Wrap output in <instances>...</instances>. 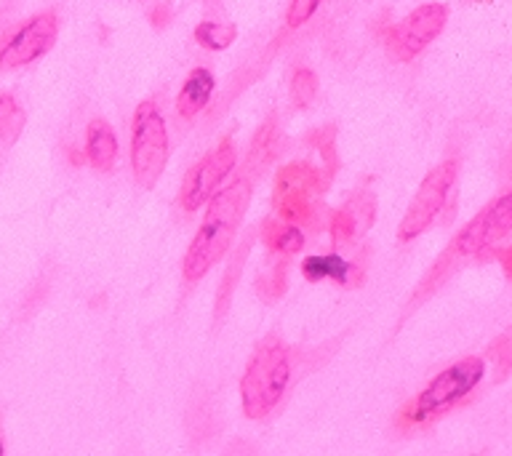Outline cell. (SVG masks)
<instances>
[{"instance_id": "6da1fadb", "label": "cell", "mask_w": 512, "mask_h": 456, "mask_svg": "<svg viewBox=\"0 0 512 456\" xmlns=\"http://www.w3.org/2000/svg\"><path fill=\"white\" fill-rule=\"evenodd\" d=\"M512 232V192H504L494 203L480 208L478 214L472 216L470 224H464L462 230L456 232V238L443 248V254L435 259L432 270L419 280L414 296L408 299L406 315L416 310V304L430 299L451 275L462 270L470 259H488V256L499 254L502 240Z\"/></svg>"}, {"instance_id": "7a4b0ae2", "label": "cell", "mask_w": 512, "mask_h": 456, "mask_svg": "<svg viewBox=\"0 0 512 456\" xmlns=\"http://www.w3.org/2000/svg\"><path fill=\"white\" fill-rule=\"evenodd\" d=\"M251 190H254V176L243 171L235 182L222 187L208 200L206 216L184 254L182 272L187 283H198L230 251L251 203Z\"/></svg>"}, {"instance_id": "3957f363", "label": "cell", "mask_w": 512, "mask_h": 456, "mask_svg": "<svg viewBox=\"0 0 512 456\" xmlns=\"http://www.w3.org/2000/svg\"><path fill=\"white\" fill-rule=\"evenodd\" d=\"M483 374H486V360L478 358V355L456 360L454 366L440 371L411 403L400 408L398 427L400 430H414V427H424V424L440 419L478 387Z\"/></svg>"}, {"instance_id": "277c9868", "label": "cell", "mask_w": 512, "mask_h": 456, "mask_svg": "<svg viewBox=\"0 0 512 456\" xmlns=\"http://www.w3.org/2000/svg\"><path fill=\"white\" fill-rule=\"evenodd\" d=\"M291 379L288 347L280 336H264L240 379V400L248 419H264L275 411Z\"/></svg>"}, {"instance_id": "5b68a950", "label": "cell", "mask_w": 512, "mask_h": 456, "mask_svg": "<svg viewBox=\"0 0 512 456\" xmlns=\"http://www.w3.org/2000/svg\"><path fill=\"white\" fill-rule=\"evenodd\" d=\"M328 184L331 182L323 174V168L312 166L310 160L288 163L275 176L272 208L280 219L315 230L323 214V203L318 198L328 190Z\"/></svg>"}, {"instance_id": "8992f818", "label": "cell", "mask_w": 512, "mask_h": 456, "mask_svg": "<svg viewBox=\"0 0 512 456\" xmlns=\"http://www.w3.org/2000/svg\"><path fill=\"white\" fill-rule=\"evenodd\" d=\"M168 163L166 120L155 102H142L131 123V168L139 187L152 190Z\"/></svg>"}, {"instance_id": "52a82bcc", "label": "cell", "mask_w": 512, "mask_h": 456, "mask_svg": "<svg viewBox=\"0 0 512 456\" xmlns=\"http://www.w3.org/2000/svg\"><path fill=\"white\" fill-rule=\"evenodd\" d=\"M456 174H459V160L448 158L424 176L414 200H411V206H408L406 216H403V222L398 227L400 243H411L414 238H419L438 219V214L446 206L448 192L454 187Z\"/></svg>"}, {"instance_id": "ba28073f", "label": "cell", "mask_w": 512, "mask_h": 456, "mask_svg": "<svg viewBox=\"0 0 512 456\" xmlns=\"http://www.w3.org/2000/svg\"><path fill=\"white\" fill-rule=\"evenodd\" d=\"M448 22V6L443 3H424L414 8L403 22L392 24L384 32V46L390 51L392 59L398 62H411L438 38Z\"/></svg>"}, {"instance_id": "9c48e42d", "label": "cell", "mask_w": 512, "mask_h": 456, "mask_svg": "<svg viewBox=\"0 0 512 456\" xmlns=\"http://www.w3.org/2000/svg\"><path fill=\"white\" fill-rule=\"evenodd\" d=\"M238 163V150L230 136H224L222 142L216 144L214 150L206 152L195 166L187 171L182 182V192H179V206L184 211H198L203 203L216 195V187L235 171Z\"/></svg>"}, {"instance_id": "30bf717a", "label": "cell", "mask_w": 512, "mask_h": 456, "mask_svg": "<svg viewBox=\"0 0 512 456\" xmlns=\"http://www.w3.org/2000/svg\"><path fill=\"white\" fill-rule=\"evenodd\" d=\"M56 32H59L56 11H43V14L32 16L30 22H24L6 40V46L0 48V70H16V67H24V64L40 59L48 48L54 46Z\"/></svg>"}, {"instance_id": "8fae6325", "label": "cell", "mask_w": 512, "mask_h": 456, "mask_svg": "<svg viewBox=\"0 0 512 456\" xmlns=\"http://www.w3.org/2000/svg\"><path fill=\"white\" fill-rule=\"evenodd\" d=\"M376 216V200L371 192H355L342 208H336L331 219H328V232H331V243L336 248L355 246L360 235L371 230Z\"/></svg>"}, {"instance_id": "7c38bea8", "label": "cell", "mask_w": 512, "mask_h": 456, "mask_svg": "<svg viewBox=\"0 0 512 456\" xmlns=\"http://www.w3.org/2000/svg\"><path fill=\"white\" fill-rule=\"evenodd\" d=\"M302 275L310 283L334 280V283H339L344 288H358L366 280V270L358 262H347L339 254L307 256L302 262Z\"/></svg>"}, {"instance_id": "4fadbf2b", "label": "cell", "mask_w": 512, "mask_h": 456, "mask_svg": "<svg viewBox=\"0 0 512 456\" xmlns=\"http://www.w3.org/2000/svg\"><path fill=\"white\" fill-rule=\"evenodd\" d=\"M86 155L88 163L96 171H112L115 160H118V136L112 131V126L104 118H94L86 128Z\"/></svg>"}, {"instance_id": "5bb4252c", "label": "cell", "mask_w": 512, "mask_h": 456, "mask_svg": "<svg viewBox=\"0 0 512 456\" xmlns=\"http://www.w3.org/2000/svg\"><path fill=\"white\" fill-rule=\"evenodd\" d=\"M216 88L214 72L208 67H195V70L187 75L182 91H179V99H176V110L182 118H195L208 102H211V94Z\"/></svg>"}, {"instance_id": "9a60e30c", "label": "cell", "mask_w": 512, "mask_h": 456, "mask_svg": "<svg viewBox=\"0 0 512 456\" xmlns=\"http://www.w3.org/2000/svg\"><path fill=\"white\" fill-rule=\"evenodd\" d=\"M259 238L267 246L270 254L294 256L304 248V232L299 224H291L286 219H264L259 227Z\"/></svg>"}, {"instance_id": "2e32d148", "label": "cell", "mask_w": 512, "mask_h": 456, "mask_svg": "<svg viewBox=\"0 0 512 456\" xmlns=\"http://www.w3.org/2000/svg\"><path fill=\"white\" fill-rule=\"evenodd\" d=\"M278 126H275V120H267L262 123V128L256 131L254 142H251V150H248V160H246V174H251L256 168V174H262L264 166L275 158V150H278ZM254 176V174H251Z\"/></svg>"}, {"instance_id": "e0dca14e", "label": "cell", "mask_w": 512, "mask_h": 456, "mask_svg": "<svg viewBox=\"0 0 512 456\" xmlns=\"http://www.w3.org/2000/svg\"><path fill=\"white\" fill-rule=\"evenodd\" d=\"M27 115L14 94H0V142L14 144L24 131Z\"/></svg>"}, {"instance_id": "ac0fdd59", "label": "cell", "mask_w": 512, "mask_h": 456, "mask_svg": "<svg viewBox=\"0 0 512 456\" xmlns=\"http://www.w3.org/2000/svg\"><path fill=\"white\" fill-rule=\"evenodd\" d=\"M235 38H238L235 24H219L208 19V22H200L195 27V40L208 51H227L235 43Z\"/></svg>"}, {"instance_id": "d6986e66", "label": "cell", "mask_w": 512, "mask_h": 456, "mask_svg": "<svg viewBox=\"0 0 512 456\" xmlns=\"http://www.w3.org/2000/svg\"><path fill=\"white\" fill-rule=\"evenodd\" d=\"M310 144H315L320 152V158L326 163L323 168V174L331 182L336 174V168H339V155H336V126H323L310 131Z\"/></svg>"}, {"instance_id": "ffe728a7", "label": "cell", "mask_w": 512, "mask_h": 456, "mask_svg": "<svg viewBox=\"0 0 512 456\" xmlns=\"http://www.w3.org/2000/svg\"><path fill=\"white\" fill-rule=\"evenodd\" d=\"M291 99H294V107H299V110L310 107L318 99V75L310 67H302V70L294 72V78H291Z\"/></svg>"}, {"instance_id": "44dd1931", "label": "cell", "mask_w": 512, "mask_h": 456, "mask_svg": "<svg viewBox=\"0 0 512 456\" xmlns=\"http://www.w3.org/2000/svg\"><path fill=\"white\" fill-rule=\"evenodd\" d=\"M286 270V262H278L272 264L267 275H262V278L256 280V294L262 296V302L272 304L286 294Z\"/></svg>"}, {"instance_id": "7402d4cb", "label": "cell", "mask_w": 512, "mask_h": 456, "mask_svg": "<svg viewBox=\"0 0 512 456\" xmlns=\"http://www.w3.org/2000/svg\"><path fill=\"white\" fill-rule=\"evenodd\" d=\"M320 3H323V0H291V6H288L286 14L288 27L296 30V27H302V24L310 22L312 14L320 8Z\"/></svg>"}, {"instance_id": "603a6c76", "label": "cell", "mask_w": 512, "mask_h": 456, "mask_svg": "<svg viewBox=\"0 0 512 456\" xmlns=\"http://www.w3.org/2000/svg\"><path fill=\"white\" fill-rule=\"evenodd\" d=\"M150 24L155 30H166L168 24H171V3L168 0H158L150 8Z\"/></svg>"}, {"instance_id": "cb8c5ba5", "label": "cell", "mask_w": 512, "mask_h": 456, "mask_svg": "<svg viewBox=\"0 0 512 456\" xmlns=\"http://www.w3.org/2000/svg\"><path fill=\"white\" fill-rule=\"evenodd\" d=\"M496 259H499V264H502L504 275L512 280V246L507 248H499V254H496Z\"/></svg>"}, {"instance_id": "d4e9b609", "label": "cell", "mask_w": 512, "mask_h": 456, "mask_svg": "<svg viewBox=\"0 0 512 456\" xmlns=\"http://www.w3.org/2000/svg\"><path fill=\"white\" fill-rule=\"evenodd\" d=\"M0 454H3V443H0Z\"/></svg>"}]
</instances>
